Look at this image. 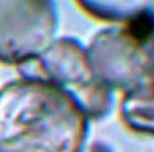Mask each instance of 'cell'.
Segmentation results:
<instances>
[]
</instances>
